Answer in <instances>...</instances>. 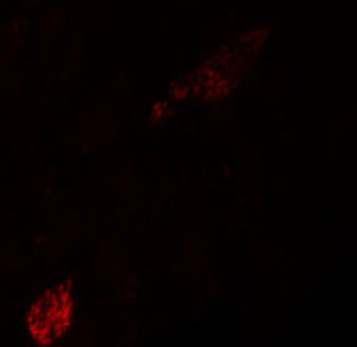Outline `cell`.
<instances>
[{
	"label": "cell",
	"instance_id": "obj_1",
	"mask_svg": "<svg viewBox=\"0 0 357 347\" xmlns=\"http://www.w3.org/2000/svg\"><path fill=\"white\" fill-rule=\"evenodd\" d=\"M75 298L70 287L56 284L43 291L27 307L24 330L36 346H52L61 340L73 322Z\"/></svg>",
	"mask_w": 357,
	"mask_h": 347
}]
</instances>
